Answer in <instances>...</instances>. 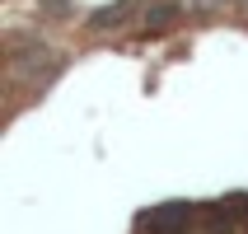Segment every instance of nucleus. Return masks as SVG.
Returning a JSON list of instances; mask_svg holds the SVG:
<instances>
[{
  "label": "nucleus",
  "instance_id": "1",
  "mask_svg": "<svg viewBox=\"0 0 248 234\" xmlns=\"http://www.w3.org/2000/svg\"><path fill=\"white\" fill-rule=\"evenodd\" d=\"M140 225H145L150 234H183L187 225H192V206H155Z\"/></svg>",
  "mask_w": 248,
  "mask_h": 234
}]
</instances>
